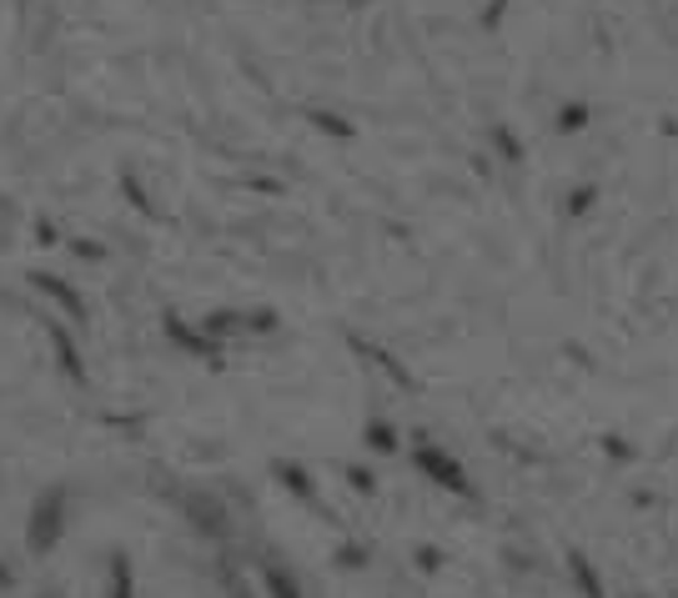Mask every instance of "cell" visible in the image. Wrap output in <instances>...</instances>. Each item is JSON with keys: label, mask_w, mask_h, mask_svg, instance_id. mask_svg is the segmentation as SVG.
<instances>
[{"label": "cell", "mask_w": 678, "mask_h": 598, "mask_svg": "<svg viewBox=\"0 0 678 598\" xmlns=\"http://www.w3.org/2000/svg\"><path fill=\"white\" fill-rule=\"evenodd\" d=\"M0 584H5V568H0Z\"/></svg>", "instance_id": "30bf717a"}, {"label": "cell", "mask_w": 678, "mask_h": 598, "mask_svg": "<svg viewBox=\"0 0 678 598\" xmlns=\"http://www.w3.org/2000/svg\"><path fill=\"white\" fill-rule=\"evenodd\" d=\"M262 578H267V594H272V598H302V588H297V578H292V568H282V563H267Z\"/></svg>", "instance_id": "277c9868"}, {"label": "cell", "mask_w": 678, "mask_h": 598, "mask_svg": "<svg viewBox=\"0 0 678 598\" xmlns=\"http://www.w3.org/2000/svg\"><path fill=\"white\" fill-rule=\"evenodd\" d=\"M417 563H422V568H438V549H417Z\"/></svg>", "instance_id": "9c48e42d"}, {"label": "cell", "mask_w": 678, "mask_h": 598, "mask_svg": "<svg viewBox=\"0 0 678 598\" xmlns=\"http://www.w3.org/2000/svg\"><path fill=\"white\" fill-rule=\"evenodd\" d=\"M368 448H372V453H393V448H397V432L387 428V422H368Z\"/></svg>", "instance_id": "ba28073f"}, {"label": "cell", "mask_w": 678, "mask_h": 598, "mask_svg": "<svg viewBox=\"0 0 678 598\" xmlns=\"http://www.w3.org/2000/svg\"><path fill=\"white\" fill-rule=\"evenodd\" d=\"M181 508H187V518L202 528V533H212V539H222L226 533V514H222V503H216L212 493H187Z\"/></svg>", "instance_id": "3957f363"}, {"label": "cell", "mask_w": 678, "mask_h": 598, "mask_svg": "<svg viewBox=\"0 0 678 598\" xmlns=\"http://www.w3.org/2000/svg\"><path fill=\"white\" fill-rule=\"evenodd\" d=\"M413 458H417V467H422V473H428V478L438 483V488L457 493V498H473V478H467V473H463V463H457V458H452V453H442V448L422 443Z\"/></svg>", "instance_id": "7a4b0ae2"}, {"label": "cell", "mask_w": 678, "mask_h": 598, "mask_svg": "<svg viewBox=\"0 0 678 598\" xmlns=\"http://www.w3.org/2000/svg\"><path fill=\"white\" fill-rule=\"evenodd\" d=\"M276 478H282L286 483V488H292V493H297V498H317V493H312V478H307V473H302V467L297 463H276Z\"/></svg>", "instance_id": "8992f818"}, {"label": "cell", "mask_w": 678, "mask_h": 598, "mask_svg": "<svg viewBox=\"0 0 678 598\" xmlns=\"http://www.w3.org/2000/svg\"><path fill=\"white\" fill-rule=\"evenodd\" d=\"M568 563H573V578H578V588H584L588 598H603V584H598V574H594V563L584 558V553H568Z\"/></svg>", "instance_id": "5b68a950"}, {"label": "cell", "mask_w": 678, "mask_h": 598, "mask_svg": "<svg viewBox=\"0 0 678 598\" xmlns=\"http://www.w3.org/2000/svg\"><path fill=\"white\" fill-rule=\"evenodd\" d=\"M111 598H132V563H126V553L111 558Z\"/></svg>", "instance_id": "52a82bcc"}, {"label": "cell", "mask_w": 678, "mask_h": 598, "mask_svg": "<svg viewBox=\"0 0 678 598\" xmlns=\"http://www.w3.org/2000/svg\"><path fill=\"white\" fill-rule=\"evenodd\" d=\"M66 533V488H46L31 503V523H25V543L31 553H50Z\"/></svg>", "instance_id": "6da1fadb"}]
</instances>
